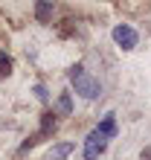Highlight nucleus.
Returning <instances> with one entry per match:
<instances>
[{"mask_svg":"<svg viewBox=\"0 0 151 160\" xmlns=\"http://www.w3.org/2000/svg\"><path fill=\"white\" fill-rule=\"evenodd\" d=\"M105 148H108V140L96 131H90L84 140V160H99V154H105Z\"/></svg>","mask_w":151,"mask_h":160,"instance_id":"3","label":"nucleus"},{"mask_svg":"<svg viewBox=\"0 0 151 160\" xmlns=\"http://www.w3.org/2000/svg\"><path fill=\"white\" fill-rule=\"evenodd\" d=\"M96 134H102L105 140L116 137V114H105V119L96 125Z\"/></svg>","mask_w":151,"mask_h":160,"instance_id":"4","label":"nucleus"},{"mask_svg":"<svg viewBox=\"0 0 151 160\" xmlns=\"http://www.w3.org/2000/svg\"><path fill=\"white\" fill-rule=\"evenodd\" d=\"M52 114H55V117H70V114H73V96H70V93H61V96L55 99Z\"/></svg>","mask_w":151,"mask_h":160,"instance_id":"5","label":"nucleus"},{"mask_svg":"<svg viewBox=\"0 0 151 160\" xmlns=\"http://www.w3.org/2000/svg\"><path fill=\"white\" fill-rule=\"evenodd\" d=\"M35 96L41 99V102H46V99H50V96H46V88H44V84H35Z\"/></svg>","mask_w":151,"mask_h":160,"instance_id":"10","label":"nucleus"},{"mask_svg":"<svg viewBox=\"0 0 151 160\" xmlns=\"http://www.w3.org/2000/svg\"><path fill=\"white\" fill-rule=\"evenodd\" d=\"M67 79H70L73 90L79 93L81 99H96V96H102V84H99V79H93L90 73L81 67V64H76V67H70Z\"/></svg>","mask_w":151,"mask_h":160,"instance_id":"1","label":"nucleus"},{"mask_svg":"<svg viewBox=\"0 0 151 160\" xmlns=\"http://www.w3.org/2000/svg\"><path fill=\"white\" fill-rule=\"evenodd\" d=\"M113 41H116L122 50H134L139 44V35H137V29L131 23H116L113 26Z\"/></svg>","mask_w":151,"mask_h":160,"instance_id":"2","label":"nucleus"},{"mask_svg":"<svg viewBox=\"0 0 151 160\" xmlns=\"http://www.w3.org/2000/svg\"><path fill=\"white\" fill-rule=\"evenodd\" d=\"M52 12H55V6H52V3H46V0L35 3V18H38L41 23H50V21H52Z\"/></svg>","mask_w":151,"mask_h":160,"instance_id":"8","label":"nucleus"},{"mask_svg":"<svg viewBox=\"0 0 151 160\" xmlns=\"http://www.w3.org/2000/svg\"><path fill=\"white\" fill-rule=\"evenodd\" d=\"M143 160H151V148H145V152H143Z\"/></svg>","mask_w":151,"mask_h":160,"instance_id":"11","label":"nucleus"},{"mask_svg":"<svg viewBox=\"0 0 151 160\" xmlns=\"http://www.w3.org/2000/svg\"><path fill=\"white\" fill-rule=\"evenodd\" d=\"M73 143H55L52 148H50V154H46V160H67L70 154H73Z\"/></svg>","mask_w":151,"mask_h":160,"instance_id":"6","label":"nucleus"},{"mask_svg":"<svg viewBox=\"0 0 151 160\" xmlns=\"http://www.w3.org/2000/svg\"><path fill=\"white\" fill-rule=\"evenodd\" d=\"M55 125H58V119H55V114H52V111H46V114L41 117V128H38V140H41V137H46V134H52V131H55Z\"/></svg>","mask_w":151,"mask_h":160,"instance_id":"7","label":"nucleus"},{"mask_svg":"<svg viewBox=\"0 0 151 160\" xmlns=\"http://www.w3.org/2000/svg\"><path fill=\"white\" fill-rule=\"evenodd\" d=\"M12 73V58L6 52H0V76H9Z\"/></svg>","mask_w":151,"mask_h":160,"instance_id":"9","label":"nucleus"}]
</instances>
